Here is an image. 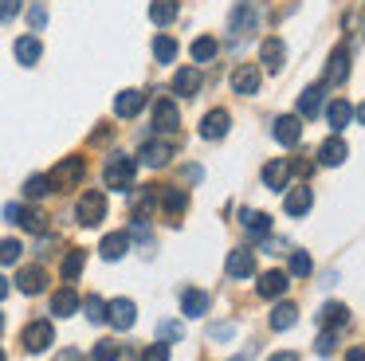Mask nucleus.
Wrapping results in <instances>:
<instances>
[{
  "label": "nucleus",
  "mask_w": 365,
  "mask_h": 361,
  "mask_svg": "<svg viewBox=\"0 0 365 361\" xmlns=\"http://www.w3.org/2000/svg\"><path fill=\"white\" fill-rule=\"evenodd\" d=\"M134 177H138V161L126 153H110L103 165V180L106 188H118V193H130L134 188Z\"/></svg>",
  "instance_id": "f257e3e1"
},
{
  "label": "nucleus",
  "mask_w": 365,
  "mask_h": 361,
  "mask_svg": "<svg viewBox=\"0 0 365 361\" xmlns=\"http://www.w3.org/2000/svg\"><path fill=\"white\" fill-rule=\"evenodd\" d=\"M75 220H79L83 228H98L106 220V193H98V188H91V193L79 196V204H75Z\"/></svg>",
  "instance_id": "f03ea898"
},
{
  "label": "nucleus",
  "mask_w": 365,
  "mask_h": 361,
  "mask_svg": "<svg viewBox=\"0 0 365 361\" xmlns=\"http://www.w3.org/2000/svg\"><path fill=\"white\" fill-rule=\"evenodd\" d=\"M87 177V161H83L79 153H71V157H63V161L56 165V169L48 173V180H51V188H75L79 180Z\"/></svg>",
  "instance_id": "7ed1b4c3"
},
{
  "label": "nucleus",
  "mask_w": 365,
  "mask_h": 361,
  "mask_svg": "<svg viewBox=\"0 0 365 361\" xmlns=\"http://www.w3.org/2000/svg\"><path fill=\"white\" fill-rule=\"evenodd\" d=\"M20 342H24L28 353H43V350H51V342H56V326H51L48 318H36V322H28V326H24Z\"/></svg>",
  "instance_id": "20e7f679"
},
{
  "label": "nucleus",
  "mask_w": 365,
  "mask_h": 361,
  "mask_svg": "<svg viewBox=\"0 0 365 361\" xmlns=\"http://www.w3.org/2000/svg\"><path fill=\"white\" fill-rule=\"evenodd\" d=\"M158 204H161V212L177 224V216L189 208V193H185L181 185H158Z\"/></svg>",
  "instance_id": "39448f33"
},
{
  "label": "nucleus",
  "mask_w": 365,
  "mask_h": 361,
  "mask_svg": "<svg viewBox=\"0 0 365 361\" xmlns=\"http://www.w3.org/2000/svg\"><path fill=\"white\" fill-rule=\"evenodd\" d=\"M228 126H232V114L224 106H216V110H208V114L200 118V138H205V141H220L224 133H228Z\"/></svg>",
  "instance_id": "423d86ee"
},
{
  "label": "nucleus",
  "mask_w": 365,
  "mask_h": 361,
  "mask_svg": "<svg viewBox=\"0 0 365 361\" xmlns=\"http://www.w3.org/2000/svg\"><path fill=\"white\" fill-rule=\"evenodd\" d=\"M106 322L114 330H130L138 322V306L130 298H114V302H106Z\"/></svg>",
  "instance_id": "0eeeda50"
},
{
  "label": "nucleus",
  "mask_w": 365,
  "mask_h": 361,
  "mask_svg": "<svg viewBox=\"0 0 365 361\" xmlns=\"http://www.w3.org/2000/svg\"><path fill=\"white\" fill-rule=\"evenodd\" d=\"M271 133H275L279 146H299L302 141V122L294 114H279L275 126H271Z\"/></svg>",
  "instance_id": "6e6552de"
},
{
  "label": "nucleus",
  "mask_w": 365,
  "mask_h": 361,
  "mask_svg": "<svg viewBox=\"0 0 365 361\" xmlns=\"http://www.w3.org/2000/svg\"><path fill=\"white\" fill-rule=\"evenodd\" d=\"M177 122H181V110H177L173 98H158V102H153V126H158L161 133H173Z\"/></svg>",
  "instance_id": "1a4fd4ad"
},
{
  "label": "nucleus",
  "mask_w": 365,
  "mask_h": 361,
  "mask_svg": "<svg viewBox=\"0 0 365 361\" xmlns=\"http://www.w3.org/2000/svg\"><path fill=\"white\" fill-rule=\"evenodd\" d=\"M169 157H173V141H165V138L142 141V161L150 165V169H161V165H169Z\"/></svg>",
  "instance_id": "9d476101"
},
{
  "label": "nucleus",
  "mask_w": 365,
  "mask_h": 361,
  "mask_svg": "<svg viewBox=\"0 0 365 361\" xmlns=\"http://www.w3.org/2000/svg\"><path fill=\"white\" fill-rule=\"evenodd\" d=\"M224 271H228V279H247V275L255 271V251H247V248L228 251V263H224Z\"/></svg>",
  "instance_id": "9b49d317"
},
{
  "label": "nucleus",
  "mask_w": 365,
  "mask_h": 361,
  "mask_svg": "<svg viewBox=\"0 0 365 361\" xmlns=\"http://www.w3.org/2000/svg\"><path fill=\"white\" fill-rule=\"evenodd\" d=\"M232 91L236 94H255L259 91V67H255V63H240V67L232 71Z\"/></svg>",
  "instance_id": "f8f14e48"
},
{
  "label": "nucleus",
  "mask_w": 365,
  "mask_h": 361,
  "mask_svg": "<svg viewBox=\"0 0 365 361\" xmlns=\"http://www.w3.org/2000/svg\"><path fill=\"white\" fill-rule=\"evenodd\" d=\"M240 224H244L247 240H267V235H271V216H267V212L244 208V212H240Z\"/></svg>",
  "instance_id": "ddd939ff"
},
{
  "label": "nucleus",
  "mask_w": 365,
  "mask_h": 361,
  "mask_svg": "<svg viewBox=\"0 0 365 361\" xmlns=\"http://www.w3.org/2000/svg\"><path fill=\"white\" fill-rule=\"evenodd\" d=\"M291 161H287V157H275V161L271 165H263V185L267 188H275V193H283L287 188V180H291Z\"/></svg>",
  "instance_id": "4468645a"
},
{
  "label": "nucleus",
  "mask_w": 365,
  "mask_h": 361,
  "mask_svg": "<svg viewBox=\"0 0 365 361\" xmlns=\"http://www.w3.org/2000/svg\"><path fill=\"white\" fill-rule=\"evenodd\" d=\"M12 51H16L20 67H36V63H40V55H43V44H40V36H20Z\"/></svg>",
  "instance_id": "2eb2a0df"
},
{
  "label": "nucleus",
  "mask_w": 365,
  "mask_h": 361,
  "mask_svg": "<svg viewBox=\"0 0 365 361\" xmlns=\"http://www.w3.org/2000/svg\"><path fill=\"white\" fill-rule=\"evenodd\" d=\"M79 302L83 298L75 295V287H59L56 295H51V314H56V318H71V314L79 310Z\"/></svg>",
  "instance_id": "dca6fc26"
},
{
  "label": "nucleus",
  "mask_w": 365,
  "mask_h": 361,
  "mask_svg": "<svg viewBox=\"0 0 365 361\" xmlns=\"http://www.w3.org/2000/svg\"><path fill=\"white\" fill-rule=\"evenodd\" d=\"M142 106H145V94H142V91H122L118 98H114V114L126 118V122L142 114Z\"/></svg>",
  "instance_id": "f3484780"
},
{
  "label": "nucleus",
  "mask_w": 365,
  "mask_h": 361,
  "mask_svg": "<svg viewBox=\"0 0 365 361\" xmlns=\"http://www.w3.org/2000/svg\"><path fill=\"white\" fill-rule=\"evenodd\" d=\"M200 83H205V75H200L197 67H181L173 75V94H181V98H189V94L200 91Z\"/></svg>",
  "instance_id": "a211bd4d"
},
{
  "label": "nucleus",
  "mask_w": 365,
  "mask_h": 361,
  "mask_svg": "<svg viewBox=\"0 0 365 361\" xmlns=\"http://www.w3.org/2000/svg\"><path fill=\"white\" fill-rule=\"evenodd\" d=\"M16 287H20V295H40V290L48 287V271H43V267H24V271L16 275Z\"/></svg>",
  "instance_id": "6ab92c4d"
},
{
  "label": "nucleus",
  "mask_w": 365,
  "mask_h": 361,
  "mask_svg": "<svg viewBox=\"0 0 365 361\" xmlns=\"http://www.w3.org/2000/svg\"><path fill=\"white\" fill-rule=\"evenodd\" d=\"M287 271H263L259 275V298H283L287 295Z\"/></svg>",
  "instance_id": "aec40b11"
},
{
  "label": "nucleus",
  "mask_w": 365,
  "mask_h": 361,
  "mask_svg": "<svg viewBox=\"0 0 365 361\" xmlns=\"http://www.w3.org/2000/svg\"><path fill=\"white\" fill-rule=\"evenodd\" d=\"M322 98H326V83L307 86V91L299 94V114H302V118H314L318 110H322Z\"/></svg>",
  "instance_id": "412c9836"
},
{
  "label": "nucleus",
  "mask_w": 365,
  "mask_h": 361,
  "mask_svg": "<svg viewBox=\"0 0 365 361\" xmlns=\"http://www.w3.org/2000/svg\"><path fill=\"white\" fill-rule=\"evenodd\" d=\"M310 204H314V193H310V188L302 185V188H291V193H287L283 208H287V216H307Z\"/></svg>",
  "instance_id": "4be33fe9"
},
{
  "label": "nucleus",
  "mask_w": 365,
  "mask_h": 361,
  "mask_svg": "<svg viewBox=\"0 0 365 361\" xmlns=\"http://www.w3.org/2000/svg\"><path fill=\"white\" fill-rule=\"evenodd\" d=\"M259 59H263V67H267V71H279V67H283V59H287V47H283V39H279V36L263 39V47H259Z\"/></svg>",
  "instance_id": "5701e85b"
},
{
  "label": "nucleus",
  "mask_w": 365,
  "mask_h": 361,
  "mask_svg": "<svg viewBox=\"0 0 365 361\" xmlns=\"http://www.w3.org/2000/svg\"><path fill=\"white\" fill-rule=\"evenodd\" d=\"M346 153H349L346 141L334 133V138H326L322 146H318V165H341V161H346Z\"/></svg>",
  "instance_id": "b1692460"
},
{
  "label": "nucleus",
  "mask_w": 365,
  "mask_h": 361,
  "mask_svg": "<svg viewBox=\"0 0 365 361\" xmlns=\"http://www.w3.org/2000/svg\"><path fill=\"white\" fill-rule=\"evenodd\" d=\"M158 204V185H145V188H138L134 196H130V212H134V220H145L150 216V208Z\"/></svg>",
  "instance_id": "393cba45"
},
{
  "label": "nucleus",
  "mask_w": 365,
  "mask_h": 361,
  "mask_svg": "<svg viewBox=\"0 0 365 361\" xmlns=\"http://www.w3.org/2000/svg\"><path fill=\"white\" fill-rule=\"evenodd\" d=\"M349 118H354V106H349L346 98H334L330 106H326V122H330L334 133H341L349 126Z\"/></svg>",
  "instance_id": "a878e982"
},
{
  "label": "nucleus",
  "mask_w": 365,
  "mask_h": 361,
  "mask_svg": "<svg viewBox=\"0 0 365 361\" xmlns=\"http://www.w3.org/2000/svg\"><path fill=\"white\" fill-rule=\"evenodd\" d=\"M346 75H349V51L346 47H334L330 63H326V83H341Z\"/></svg>",
  "instance_id": "bb28decb"
},
{
  "label": "nucleus",
  "mask_w": 365,
  "mask_h": 361,
  "mask_svg": "<svg viewBox=\"0 0 365 361\" xmlns=\"http://www.w3.org/2000/svg\"><path fill=\"white\" fill-rule=\"evenodd\" d=\"M16 224L24 228V232H36V235H40L43 228H48V216H43V212L36 208V204H28V208L20 204V212H16Z\"/></svg>",
  "instance_id": "cd10ccee"
},
{
  "label": "nucleus",
  "mask_w": 365,
  "mask_h": 361,
  "mask_svg": "<svg viewBox=\"0 0 365 361\" xmlns=\"http://www.w3.org/2000/svg\"><path fill=\"white\" fill-rule=\"evenodd\" d=\"M252 31H255V8L244 0V4L236 8V16H232V36L240 39V36H252Z\"/></svg>",
  "instance_id": "c85d7f7f"
},
{
  "label": "nucleus",
  "mask_w": 365,
  "mask_h": 361,
  "mask_svg": "<svg viewBox=\"0 0 365 361\" xmlns=\"http://www.w3.org/2000/svg\"><path fill=\"white\" fill-rule=\"evenodd\" d=\"M181 310L189 314V318H200V314H208V295L205 290H197V287H189L181 295Z\"/></svg>",
  "instance_id": "c756f323"
},
{
  "label": "nucleus",
  "mask_w": 365,
  "mask_h": 361,
  "mask_svg": "<svg viewBox=\"0 0 365 361\" xmlns=\"http://www.w3.org/2000/svg\"><path fill=\"white\" fill-rule=\"evenodd\" d=\"M126 248H130V232H110V235L103 240V248H98V251H103V259H110V263H114V259L126 255Z\"/></svg>",
  "instance_id": "7c9ffc66"
},
{
  "label": "nucleus",
  "mask_w": 365,
  "mask_h": 361,
  "mask_svg": "<svg viewBox=\"0 0 365 361\" xmlns=\"http://www.w3.org/2000/svg\"><path fill=\"white\" fill-rule=\"evenodd\" d=\"M83 267H87V251L71 248V251L63 255V263H59V275H63V279L71 283V279H79V275H83Z\"/></svg>",
  "instance_id": "2f4dec72"
},
{
  "label": "nucleus",
  "mask_w": 365,
  "mask_h": 361,
  "mask_svg": "<svg viewBox=\"0 0 365 361\" xmlns=\"http://www.w3.org/2000/svg\"><path fill=\"white\" fill-rule=\"evenodd\" d=\"M150 20L158 24V28L173 24L177 20V0H153V4H150Z\"/></svg>",
  "instance_id": "473e14b6"
},
{
  "label": "nucleus",
  "mask_w": 365,
  "mask_h": 361,
  "mask_svg": "<svg viewBox=\"0 0 365 361\" xmlns=\"http://www.w3.org/2000/svg\"><path fill=\"white\" fill-rule=\"evenodd\" d=\"M177 51H181V47H177L173 36H158V39H153V59H158V63H177Z\"/></svg>",
  "instance_id": "72a5a7b5"
},
{
  "label": "nucleus",
  "mask_w": 365,
  "mask_h": 361,
  "mask_svg": "<svg viewBox=\"0 0 365 361\" xmlns=\"http://www.w3.org/2000/svg\"><path fill=\"white\" fill-rule=\"evenodd\" d=\"M294 318H299V310H294V302H279L275 310H271V330H291Z\"/></svg>",
  "instance_id": "f704fd0d"
},
{
  "label": "nucleus",
  "mask_w": 365,
  "mask_h": 361,
  "mask_svg": "<svg viewBox=\"0 0 365 361\" xmlns=\"http://www.w3.org/2000/svg\"><path fill=\"white\" fill-rule=\"evenodd\" d=\"M318 322H322V326H346V322H349V310H346L341 302H326L322 314H318Z\"/></svg>",
  "instance_id": "c9c22d12"
},
{
  "label": "nucleus",
  "mask_w": 365,
  "mask_h": 361,
  "mask_svg": "<svg viewBox=\"0 0 365 361\" xmlns=\"http://www.w3.org/2000/svg\"><path fill=\"white\" fill-rule=\"evenodd\" d=\"M48 193H51L48 173H36V177L24 180V196H28V200H40V196H48Z\"/></svg>",
  "instance_id": "e433bc0d"
},
{
  "label": "nucleus",
  "mask_w": 365,
  "mask_h": 361,
  "mask_svg": "<svg viewBox=\"0 0 365 361\" xmlns=\"http://www.w3.org/2000/svg\"><path fill=\"white\" fill-rule=\"evenodd\" d=\"M192 59H197V63H208V59H216V39H212V36H200V39H192Z\"/></svg>",
  "instance_id": "4c0bfd02"
},
{
  "label": "nucleus",
  "mask_w": 365,
  "mask_h": 361,
  "mask_svg": "<svg viewBox=\"0 0 365 361\" xmlns=\"http://www.w3.org/2000/svg\"><path fill=\"white\" fill-rule=\"evenodd\" d=\"M118 345L110 342V337H103V342H95V350H91V361H118Z\"/></svg>",
  "instance_id": "58836bf2"
},
{
  "label": "nucleus",
  "mask_w": 365,
  "mask_h": 361,
  "mask_svg": "<svg viewBox=\"0 0 365 361\" xmlns=\"http://www.w3.org/2000/svg\"><path fill=\"white\" fill-rule=\"evenodd\" d=\"M79 306L87 310V318H91V322H106V302H103L98 295H87Z\"/></svg>",
  "instance_id": "ea45409f"
},
{
  "label": "nucleus",
  "mask_w": 365,
  "mask_h": 361,
  "mask_svg": "<svg viewBox=\"0 0 365 361\" xmlns=\"http://www.w3.org/2000/svg\"><path fill=\"white\" fill-rule=\"evenodd\" d=\"M20 240H0V263H16L20 259Z\"/></svg>",
  "instance_id": "a19ab883"
},
{
  "label": "nucleus",
  "mask_w": 365,
  "mask_h": 361,
  "mask_svg": "<svg viewBox=\"0 0 365 361\" xmlns=\"http://www.w3.org/2000/svg\"><path fill=\"white\" fill-rule=\"evenodd\" d=\"M158 334H161V342H181V337H185V326H181V322H161Z\"/></svg>",
  "instance_id": "79ce46f5"
},
{
  "label": "nucleus",
  "mask_w": 365,
  "mask_h": 361,
  "mask_svg": "<svg viewBox=\"0 0 365 361\" xmlns=\"http://www.w3.org/2000/svg\"><path fill=\"white\" fill-rule=\"evenodd\" d=\"M310 271H314L310 255H307V251H294V255H291V275H310Z\"/></svg>",
  "instance_id": "37998d69"
},
{
  "label": "nucleus",
  "mask_w": 365,
  "mask_h": 361,
  "mask_svg": "<svg viewBox=\"0 0 365 361\" xmlns=\"http://www.w3.org/2000/svg\"><path fill=\"white\" fill-rule=\"evenodd\" d=\"M142 361H169V345L165 342H153L142 350Z\"/></svg>",
  "instance_id": "c03bdc74"
},
{
  "label": "nucleus",
  "mask_w": 365,
  "mask_h": 361,
  "mask_svg": "<svg viewBox=\"0 0 365 361\" xmlns=\"http://www.w3.org/2000/svg\"><path fill=\"white\" fill-rule=\"evenodd\" d=\"M334 345H338V334H330V330H326V334L318 337V345H314V350H318V357H330V353H334Z\"/></svg>",
  "instance_id": "a18cd8bd"
},
{
  "label": "nucleus",
  "mask_w": 365,
  "mask_h": 361,
  "mask_svg": "<svg viewBox=\"0 0 365 361\" xmlns=\"http://www.w3.org/2000/svg\"><path fill=\"white\" fill-rule=\"evenodd\" d=\"M16 12H20V0H0V24L12 20Z\"/></svg>",
  "instance_id": "49530a36"
},
{
  "label": "nucleus",
  "mask_w": 365,
  "mask_h": 361,
  "mask_svg": "<svg viewBox=\"0 0 365 361\" xmlns=\"http://www.w3.org/2000/svg\"><path fill=\"white\" fill-rule=\"evenodd\" d=\"M28 20H32V28H43V24H48V12H43V8L36 4L32 12H28Z\"/></svg>",
  "instance_id": "de8ad7c7"
},
{
  "label": "nucleus",
  "mask_w": 365,
  "mask_h": 361,
  "mask_svg": "<svg viewBox=\"0 0 365 361\" xmlns=\"http://www.w3.org/2000/svg\"><path fill=\"white\" fill-rule=\"evenodd\" d=\"M208 334H212V337H232V322H216Z\"/></svg>",
  "instance_id": "09e8293b"
},
{
  "label": "nucleus",
  "mask_w": 365,
  "mask_h": 361,
  "mask_svg": "<svg viewBox=\"0 0 365 361\" xmlns=\"http://www.w3.org/2000/svg\"><path fill=\"white\" fill-rule=\"evenodd\" d=\"M346 361H365V350H361V345H349V350H346Z\"/></svg>",
  "instance_id": "8fccbe9b"
},
{
  "label": "nucleus",
  "mask_w": 365,
  "mask_h": 361,
  "mask_svg": "<svg viewBox=\"0 0 365 361\" xmlns=\"http://www.w3.org/2000/svg\"><path fill=\"white\" fill-rule=\"evenodd\" d=\"M56 361H83V353L79 350H63V353H56Z\"/></svg>",
  "instance_id": "3c124183"
},
{
  "label": "nucleus",
  "mask_w": 365,
  "mask_h": 361,
  "mask_svg": "<svg viewBox=\"0 0 365 361\" xmlns=\"http://www.w3.org/2000/svg\"><path fill=\"white\" fill-rule=\"evenodd\" d=\"M267 361H299V353H291V350H287V353H271Z\"/></svg>",
  "instance_id": "603ef678"
},
{
  "label": "nucleus",
  "mask_w": 365,
  "mask_h": 361,
  "mask_svg": "<svg viewBox=\"0 0 365 361\" xmlns=\"http://www.w3.org/2000/svg\"><path fill=\"white\" fill-rule=\"evenodd\" d=\"M106 138H110V126H103V130H95V138H91V141L98 146V141H106Z\"/></svg>",
  "instance_id": "864d4df0"
},
{
  "label": "nucleus",
  "mask_w": 365,
  "mask_h": 361,
  "mask_svg": "<svg viewBox=\"0 0 365 361\" xmlns=\"http://www.w3.org/2000/svg\"><path fill=\"white\" fill-rule=\"evenodd\" d=\"M0 298H9V279L0 275Z\"/></svg>",
  "instance_id": "5fc2aeb1"
},
{
  "label": "nucleus",
  "mask_w": 365,
  "mask_h": 361,
  "mask_svg": "<svg viewBox=\"0 0 365 361\" xmlns=\"http://www.w3.org/2000/svg\"><path fill=\"white\" fill-rule=\"evenodd\" d=\"M357 118H361V126H365V102H361V106H357Z\"/></svg>",
  "instance_id": "6e6d98bb"
},
{
  "label": "nucleus",
  "mask_w": 365,
  "mask_h": 361,
  "mask_svg": "<svg viewBox=\"0 0 365 361\" xmlns=\"http://www.w3.org/2000/svg\"><path fill=\"white\" fill-rule=\"evenodd\" d=\"M0 330H4V314H0Z\"/></svg>",
  "instance_id": "4d7b16f0"
},
{
  "label": "nucleus",
  "mask_w": 365,
  "mask_h": 361,
  "mask_svg": "<svg viewBox=\"0 0 365 361\" xmlns=\"http://www.w3.org/2000/svg\"><path fill=\"white\" fill-rule=\"evenodd\" d=\"M0 361H9V357H4V350H0Z\"/></svg>",
  "instance_id": "13d9d810"
}]
</instances>
